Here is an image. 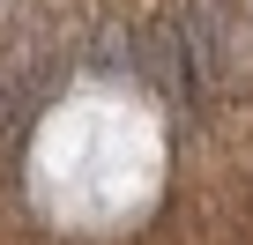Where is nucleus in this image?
<instances>
[{"label": "nucleus", "mask_w": 253, "mask_h": 245, "mask_svg": "<svg viewBox=\"0 0 253 245\" xmlns=\"http://www.w3.org/2000/svg\"><path fill=\"white\" fill-rule=\"evenodd\" d=\"M97 60H104V67H119V60H134V37H119V23H112V30H104V52H97Z\"/></svg>", "instance_id": "f257e3e1"}]
</instances>
